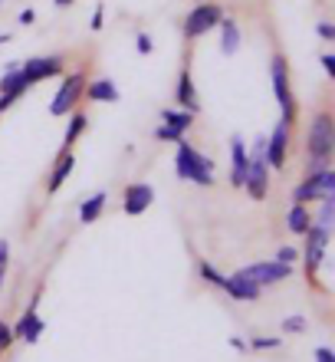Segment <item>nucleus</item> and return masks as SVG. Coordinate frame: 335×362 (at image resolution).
<instances>
[{
	"label": "nucleus",
	"mask_w": 335,
	"mask_h": 362,
	"mask_svg": "<svg viewBox=\"0 0 335 362\" xmlns=\"http://www.w3.org/2000/svg\"><path fill=\"white\" fill-rule=\"evenodd\" d=\"M335 152V122L329 112H316V119L306 129V175L322 172L332 165Z\"/></svg>",
	"instance_id": "1"
},
{
	"label": "nucleus",
	"mask_w": 335,
	"mask_h": 362,
	"mask_svg": "<svg viewBox=\"0 0 335 362\" xmlns=\"http://www.w3.org/2000/svg\"><path fill=\"white\" fill-rule=\"evenodd\" d=\"M174 175L181 181H191V185H201V188H211L214 185V162L207 155H201L191 142H178V155H174Z\"/></svg>",
	"instance_id": "2"
},
{
	"label": "nucleus",
	"mask_w": 335,
	"mask_h": 362,
	"mask_svg": "<svg viewBox=\"0 0 335 362\" xmlns=\"http://www.w3.org/2000/svg\"><path fill=\"white\" fill-rule=\"evenodd\" d=\"M269 83H273V95H276V105L286 122H296V99H293V86H289V66L286 59L273 57L269 59Z\"/></svg>",
	"instance_id": "3"
},
{
	"label": "nucleus",
	"mask_w": 335,
	"mask_h": 362,
	"mask_svg": "<svg viewBox=\"0 0 335 362\" xmlns=\"http://www.w3.org/2000/svg\"><path fill=\"white\" fill-rule=\"evenodd\" d=\"M263 145H267V139H257L253 152H250V162H247V175H243V191L253 201H263L269 191V165L263 158Z\"/></svg>",
	"instance_id": "4"
},
{
	"label": "nucleus",
	"mask_w": 335,
	"mask_h": 362,
	"mask_svg": "<svg viewBox=\"0 0 335 362\" xmlns=\"http://www.w3.org/2000/svg\"><path fill=\"white\" fill-rule=\"evenodd\" d=\"M221 17H224V7H217L211 0H201L194 10H188V17H184V23H181L184 40H197V37H204V33H211V30L221 23Z\"/></svg>",
	"instance_id": "5"
},
{
	"label": "nucleus",
	"mask_w": 335,
	"mask_h": 362,
	"mask_svg": "<svg viewBox=\"0 0 335 362\" xmlns=\"http://www.w3.org/2000/svg\"><path fill=\"white\" fill-rule=\"evenodd\" d=\"M83 89H86V73H83V69L63 76L56 95H53V103H49V115H69L79 105V99H83Z\"/></svg>",
	"instance_id": "6"
},
{
	"label": "nucleus",
	"mask_w": 335,
	"mask_h": 362,
	"mask_svg": "<svg viewBox=\"0 0 335 362\" xmlns=\"http://www.w3.org/2000/svg\"><path fill=\"white\" fill-rule=\"evenodd\" d=\"M43 329H47V320L39 316V290L33 293V300H30V306L20 313V320L13 326H10V333H13V339H20V343H37L39 336H43Z\"/></svg>",
	"instance_id": "7"
},
{
	"label": "nucleus",
	"mask_w": 335,
	"mask_h": 362,
	"mask_svg": "<svg viewBox=\"0 0 335 362\" xmlns=\"http://www.w3.org/2000/svg\"><path fill=\"white\" fill-rule=\"evenodd\" d=\"M191 125H194V112L171 105V109H164V112H162V125L154 129V139L178 145L184 135H188V129H191Z\"/></svg>",
	"instance_id": "8"
},
{
	"label": "nucleus",
	"mask_w": 335,
	"mask_h": 362,
	"mask_svg": "<svg viewBox=\"0 0 335 362\" xmlns=\"http://www.w3.org/2000/svg\"><path fill=\"white\" fill-rule=\"evenodd\" d=\"M289 129H293V122L279 119V122L273 125V132H269L267 145H263V158H267L269 172H283V165H286V155H289Z\"/></svg>",
	"instance_id": "9"
},
{
	"label": "nucleus",
	"mask_w": 335,
	"mask_h": 362,
	"mask_svg": "<svg viewBox=\"0 0 335 362\" xmlns=\"http://www.w3.org/2000/svg\"><path fill=\"white\" fill-rule=\"evenodd\" d=\"M27 79L20 73V63L17 59H10L7 66H4V76H0V112H7L10 105H17L23 95H27Z\"/></svg>",
	"instance_id": "10"
},
{
	"label": "nucleus",
	"mask_w": 335,
	"mask_h": 362,
	"mask_svg": "<svg viewBox=\"0 0 335 362\" xmlns=\"http://www.w3.org/2000/svg\"><path fill=\"white\" fill-rule=\"evenodd\" d=\"M240 274L250 276L257 286H273V284H283L286 276H293V267L279 264V260H257V264H247Z\"/></svg>",
	"instance_id": "11"
},
{
	"label": "nucleus",
	"mask_w": 335,
	"mask_h": 362,
	"mask_svg": "<svg viewBox=\"0 0 335 362\" xmlns=\"http://www.w3.org/2000/svg\"><path fill=\"white\" fill-rule=\"evenodd\" d=\"M20 73L27 79V86H37L43 79H53L63 73V57H33L27 63H20Z\"/></svg>",
	"instance_id": "12"
},
{
	"label": "nucleus",
	"mask_w": 335,
	"mask_h": 362,
	"mask_svg": "<svg viewBox=\"0 0 335 362\" xmlns=\"http://www.w3.org/2000/svg\"><path fill=\"white\" fill-rule=\"evenodd\" d=\"M221 290L230 296V300H237V303H257V300H260V290H263V286H257L253 280H250V276H243L237 270V274H224Z\"/></svg>",
	"instance_id": "13"
},
{
	"label": "nucleus",
	"mask_w": 335,
	"mask_h": 362,
	"mask_svg": "<svg viewBox=\"0 0 335 362\" xmlns=\"http://www.w3.org/2000/svg\"><path fill=\"white\" fill-rule=\"evenodd\" d=\"M303 238H306V250H303L306 267L309 270H319V267H322V260H326V250H329V230L319 228V224H309V230L303 234Z\"/></svg>",
	"instance_id": "14"
},
{
	"label": "nucleus",
	"mask_w": 335,
	"mask_h": 362,
	"mask_svg": "<svg viewBox=\"0 0 335 362\" xmlns=\"http://www.w3.org/2000/svg\"><path fill=\"white\" fill-rule=\"evenodd\" d=\"M154 201V188L152 185H145V181H135V185H128L122 194V211L128 214V218H138V214H145V211L152 208Z\"/></svg>",
	"instance_id": "15"
},
{
	"label": "nucleus",
	"mask_w": 335,
	"mask_h": 362,
	"mask_svg": "<svg viewBox=\"0 0 335 362\" xmlns=\"http://www.w3.org/2000/svg\"><path fill=\"white\" fill-rule=\"evenodd\" d=\"M247 162H250V152H247V142L233 135L230 139V185L233 188H243V175H247Z\"/></svg>",
	"instance_id": "16"
},
{
	"label": "nucleus",
	"mask_w": 335,
	"mask_h": 362,
	"mask_svg": "<svg viewBox=\"0 0 335 362\" xmlns=\"http://www.w3.org/2000/svg\"><path fill=\"white\" fill-rule=\"evenodd\" d=\"M174 105H178V109H188V112L197 115V89H194L191 66H184L181 76H178V83H174Z\"/></svg>",
	"instance_id": "17"
},
{
	"label": "nucleus",
	"mask_w": 335,
	"mask_h": 362,
	"mask_svg": "<svg viewBox=\"0 0 335 362\" xmlns=\"http://www.w3.org/2000/svg\"><path fill=\"white\" fill-rule=\"evenodd\" d=\"M83 95H86V99H92V103H118V99H122L118 86H115V79H109V76L86 79V89H83Z\"/></svg>",
	"instance_id": "18"
},
{
	"label": "nucleus",
	"mask_w": 335,
	"mask_h": 362,
	"mask_svg": "<svg viewBox=\"0 0 335 362\" xmlns=\"http://www.w3.org/2000/svg\"><path fill=\"white\" fill-rule=\"evenodd\" d=\"M73 168H76V155H73V152H59L56 165H53V172H49V181H47L49 194H56V191L66 185V178L73 175Z\"/></svg>",
	"instance_id": "19"
},
{
	"label": "nucleus",
	"mask_w": 335,
	"mask_h": 362,
	"mask_svg": "<svg viewBox=\"0 0 335 362\" xmlns=\"http://www.w3.org/2000/svg\"><path fill=\"white\" fill-rule=\"evenodd\" d=\"M217 27H221V53L224 57H233V53L240 49V43H243V37H240V23L224 13Z\"/></svg>",
	"instance_id": "20"
},
{
	"label": "nucleus",
	"mask_w": 335,
	"mask_h": 362,
	"mask_svg": "<svg viewBox=\"0 0 335 362\" xmlns=\"http://www.w3.org/2000/svg\"><path fill=\"white\" fill-rule=\"evenodd\" d=\"M106 204H109V194H106V191L89 194V198L79 204V224H92V221H99V214L106 211Z\"/></svg>",
	"instance_id": "21"
},
{
	"label": "nucleus",
	"mask_w": 335,
	"mask_h": 362,
	"mask_svg": "<svg viewBox=\"0 0 335 362\" xmlns=\"http://www.w3.org/2000/svg\"><path fill=\"white\" fill-rule=\"evenodd\" d=\"M86 125H89V115L83 112V109H73V112H69L66 132H63V152H73V142L86 132Z\"/></svg>",
	"instance_id": "22"
},
{
	"label": "nucleus",
	"mask_w": 335,
	"mask_h": 362,
	"mask_svg": "<svg viewBox=\"0 0 335 362\" xmlns=\"http://www.w3.org/2000/svg\"><path fill=\"white\" fill-rule=\"evenodd\" d=\"M309 224H312V211H309V204H293L289 214H286V228L303 238V234L309 230Z\"/></svg>",
	"instance_id": "23"
},
{
	"label": "nucleus",
	"mask_w": 335,
	"mask_h": 362,
	"mask_svg": "<svg viewBox=\"0 0 335 362\" xmlns=\"http://www.w3.org/2000/svg\"><path fill=\"white\" fill-rule=\"evenodd\" d=\"M309 201H319V178L316 175H306V178L296 185V191H293V204H309Z\"/></svg>",
	"instance_id": "24"
},
{
	"label": "nucleus",
	"mask_w": 335,
	"mask_h": 362,
	"mask_svg": "<svg viewBox=\"0 0 335 362\" xmlns=\"http://www.w3.org/2000/svg\"><path fill=\"white\" fill-rule=\"evenodd\" d=\"M332 221H335V194L332 198H319V211L312 214V224L326 230H332Z\"/></svg>",
	"instance_id": "25"
},
{
	"label": "nucleus",
	"mask_w": 335,
	"mask_h": 362,
	"mask_svg": "<svg viewBox=\"0 0 335 362\" xmlns=\"http://www.w3.org/2000/svg\"><path fill=\"white\" fill-rule=\"evenodd\" d=\"M197 274H201V280H207L211 286H221L224 284V274L214 267V264H207V260H201V264H197Z\"/></svg>",
	"instance_id": "26"
},
{
	"label": "nucleus",
	"mask_w": 335,
	"mask_h": 362,
	"mask_svg": "<svg viewBox=\"0 0 335 362\" xmlns=\"http://www.w3.org/2000/svg\"><path fill=\"white\" fill-rule=\"evenodd\" d=\"M7 267H10V240L0 238V290L7 284Z\"/></svg>",
	"instance_id": "27"
},
{
	"label": "nucleus",
	"mask_w": 335,
	"mask_h": 362,
	"mask_svg": "<svg viewBox=\"0 0 335 362\" xmlns=\"http://www.w3.org/2000/svg\"><path fill=\"white\" fill-rule=\"evenodd\" d=\"M283 333H306V316H286V320H283Z\"/></svg>",
	"instance_id": "28"
},
{
	"label": "nucleus",
	"mask_w": 335,
	"mask_h": 362,
	"mask_svg": "<svg viewBox=\"0 0 335 362\" xmlns=\"http://www.w3.org/2000/svg\"><path fill=\"white\" fill-rule=\"evenodd\" d=\"M273 260H279V264H289V267H293V264L299 260V250L289 247V244H283V247H276V257H273Z\"/></svg>",
	"instance_id": "29"
},
{
	"label": "nucleus",
	"mask_w": 335,
	"mask_h": 362,
	"mask_svg": "<svg viewBox=\"0 0 335 362\" xmlns=\"http://www.w3.org/2000/svg\"><path fill=\"white\" fill-rule=\"evenodd\" d=\"M250 349H257V353H260V349H276V346H279V339H276V336H253V339H250Z\"/></svg>",
	"instance_id": "30"
},
{
	"label": "nucleus",
	"mask_w": 335,
	"mask_h": 362,
	"mask_svg": "<svg viewBox=\"0 0 335 362\" xmlns=\"http://www.w3.org/2000/svg\"><path fill=\"white\" fill-rule=\"evenodd\" d=\"M135 49H138L142 57H148V53L154 49V40L148 37V33H135Z\"/></svg>",
	"instance_id": "31"
},
{
	"label": "nucleus",
	"mask_w": 335,
	"mask_h": 362,
	"mask_svg": "<svg viewBox=\"0 0 335 362\" xmlns=\"http://www.w3.org/2000/svg\"><path fill=\"white\" fill-rule=\"evenodd\" d=\"M10 343H13V333H10V323H4L0 320V356L10 349Z\"/></svg>",
	"instance_id": "32"
},
{
	"label": "nucleus",
	"mask_w": 335,
	"mask_h": 362,
	"mask_svg": "<svg viewBox=\"0 0 335 362\" xmlns=\"http://www.w3.org/2000/svg\"><path fill=\"white\" fill-rule=\"evenodd\" d=\"M316 33H319V40H326V43H329V40H335V27L329 23V20H322V23H319Z\"/></svg>",
	"instance_id": "33"
},
{
	"label": "nucleus",
	"mask_w": 335,
	"mask_h": 362,
	"mask_svg": "<svg viewBox=\"0 0 335 362\" xmlns=\"http://www.w3.org/2000/svg\"><path fill=\"white\" fill-rule=\"evenodd\" d=\"M102 23H106V13H102V7H96L89 17V30H102Z\"/></svg>",
	"instance_id": "34"
},
{
	"label": "nucleus",
	"mask_w": 335,
	"mask_h": 362,
	"mask_svg": "<svg viewBox=\"0 0 335 362\" xmlns=\"http://www.w3.org/2000/svg\"><path fill=\"white\" fill-rule=\"evenodd\" d=\"M319 63H322V69H326V76L332 79L335 76V57H332V53H322V59H319Z\"/></svg>",
	"instance_id": "35"
},
{
	"label": "nucleus",
	"mask_w": 335,
	"mask_h": 362,
	"mask_svg": "<svg viewBox=\"0 0 335 362\" xmlns=\"http://www.w3.org/2000/svg\"><path fill=\"white\" fill-rule=\"evenodd\" d=\"M316 362H335V353L329 349V346H319V349H316Z\"/></svg>",
	"instance_id": "36"
},
{
	"label": "nucleus",
	"mask_w": 335,
	"mask_h": 362,
	"mask_svg": "<svg viewBox=\"0 0 335 362\" xmlns=\"http://www.w3.org/2000/svg\"><path fill=\"white\" fill-rule=\"evenodd\" d=\"M33 20H37V10H23V13H20V23H23V27H30Z\"/></svg>",
	"instance_id": "37"
},
{
	"label": "nucleus",
	"mask_w": 335,
	"mask_h": 362,
	"mask_svg": "<svg viewBox=\"0 0 335 362\" xmlns=\"http://www.w3.org/2000/svg\"><path fill=\"white\" fill-rule=\"evenodd\" d=\"M230 346H233V349H237V353H247L250 346L243 343V339H240V336H230Z\"/></svg>",
	"instance_id": "38"
},
{
	"label": "nucleus",
	"mask_w": 335,
	"mask_h": 362,
	"mask_svg": "<svg viewBox=\"0 0 335 362\" xmlns=\"http://www.w3.org/2000/svg\"><path fill=\"white\" fill-rule=\"evenodd\" d=\"M10 40H13L10 33H0V47H4V43H10Z\"/></svg>",
	"instance_id": "39"
},
{
	"label": "nucleus",
	"mask_w": 335,
	"mask_h": 362,
	"mask_svg": "<svg viewBox=\"0 0 335 362\" xmlns=\"http://www.w3.org/2000/svg\"><path fill=\"white\" fill-rule=\"evenodd\" d=\"M53 4H56V7H69V4H73V0H53Z\"/></svg>",
	"instance_id": "40"
},
{
	"label": "nucleus",
	"mask_w": 335,
	"mask_h": 362,
	"mask_svg": "<svg viewBox=\"0 0 335 362\" xmlns=\"http://www.w3.org/2000/svg\"><path fill=\"white\" fill-rule=\"evenodd\" d=\"M0 4H4V0H0Z\"/></svg>",
	"instance_id": "41"
}]
</instances>
